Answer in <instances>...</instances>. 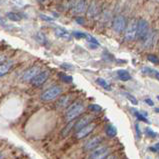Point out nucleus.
<instances>
[{
	"label": "nucleus",
	"instance_id": "aec40b11",
	"mask_svg": "<svg viewBox=\"0 0 159 159\" xmlns=\"http://www.w3.org/2000/svg\"><path fill=\"white\" fill-rule=\"evenodd\" d=\"M96 83H97L98 85H100L103 89H105V90H106V91H111V89H112V88H111V85L109 84L104 78H101V77H98V78L96 79Z\"/></svg>",
	"mask_w": 159,
	"mask_h": 159
},
{
	"label": "nucleus",
	"instance_id": "ddd939ff",
	"mask_svg": "<svg viewBox=\"0 0 159 159\" xmlns=\"http://www.w3.org/2000/svg\"><path fill=\"white\" fill-rule=\"evenodd\" d=\"M70 102H71V96L70 95H66V96H62L59 98L55 105H56L57 109H64V108L68 107Z\"/></svg>",
	"mask_w": 159,
	"mask_h": 159
},
{
	"label": "nucleus",
	"instance_id": "5701e85b",
	"mask_svg": "<svg viewBox=\"0 0 159 159\" xmlns=\"http://www.w3.org/2000/svg\"><path fill=\"white\" fill-rule=\"evenodd\" d=\"M59 78H60L61 81H63V82H65V83H71L72 81H73L72 76L67 75L65 73H60V74H59Z\"/></svg>",
	"mask_w": 159,
	"mask_h": 159
},
{
	"label": "nucleus",
	"instance_id": "1a4fd4ad",
	"mask_svg": "<svg viewBox=\"0 0 159 159\" xmlns=\"http://www.w3.org/2000/svg\"><path fill=\"white\" fill-rule=\"evenodd\" d=\"M40 71H41V68H40L39 66L29 67L28 69H26L23 72V73H22V77H21V78H22V80H23V81H30L34 76L37 75Z\"/></svg>",
	"mask_w": 159,
	"mask_h": 159
},
{
	"label": "nucleus",
	"instance_id": "f3484780",
	"mask_svg": "<svg viewBox=\"0 0 159 159\" xmlns=\"http://www.w3.org/2000/svg\"><path fill=\"white\" fill-rule=\"evenodd\" d=\"M117 76L121 81H124V82H126V81H129L131 79L130 73L125 69H119V70H118L117 71Z\"/></svg>",
	"mask_w": 159,
	"mask_h": 159
},
{
	"label": "nucleus",
	"instance_id": "bb28decb",
	"mask_svg": "<svg viewBox=\"0 0 159 159\" xmlns=\"http://www.w3.org/2000/svg\"><path fill=\"white\" fill-rule=\"evenodd\" d=\"M72 35L77 39H84L87 37V34L84 32H80V31H74V32L72 33Z\"/></svg>",
	"mask_w": 159,
	"mask_h": 159
},
{
	"label": "nucleus",
	"instance_id": "b1692460",
	"mask_svg": "<svg viewBox=\"0 0 159 159\" xmlns=\"http://www.w3.org/2000/svg\"><path fill=\"white\" fill-rule=\"evenodd\" d=\"M122 94L124 95V96L128 99V100H130V102L133 104V105H137L138 104V100L136 99L132 94H130V93H128V92H122Z\"/></svg>",
	"mask_w": 159,
	"mask_h": 159
},
{
	"label": "nucleus",
	"instance_id": "2f4dec72",
	"mask_svg": "<svg viewBox=\"0 0 159 159\" xmlns=\"http://www.w3.org/2000/svg\"><path fill=\"white\" fill-rule=\"evenodd\" d=\"M40 18H41L42 20H45V21H53V18L48 17V16L44 15V14H40Z\"/></svg>",
	"mask_w": 159,
	"mask_h": 159
},
{
	"label": "nucleus",
	"instance_id": "72a5a7b5",
	"mask_svg": "<svg viewBox=\"0 0 159 159\" xmlns=\"http://www.w3.org/2000/svg\"><path fill=\"white\" fill-rule=\"evenodd\" d=\"M144 102L146 103V104H148L149 106H154V102L151 100L150 98H146V99H145V100H144Z\"/></svg>",
	"mask_w": 159,
	"mask_h": 159
},
{
	"label": "nucleus",
	"instance_id": "39448f33",
	"mask_svg": "<svg viewBox=\"0 0 159 159\" xmlns=\"http://www.w3.org/2000/svg\"><path fill=\"white\" fill-rule=\"evenodd\" d=\"M49 75H50V72L49 71H40L37 75L34 76L33 78L30 80V82L33 86H35V87H39V86L43 85L46 82V80L49 78Z\"/></svg>",
	"mask_w": 159,
	"mask_h": 159
},
{
	"label": "nucleus",
	"instance_id": "58836bf2",
	"mask_svg": "<svg viewBox=\"0 0 159 159\" xmlns=\"http://www.w3.org/2000/svg\"><path fill=\"white\" fill-rule=\"evenodd\" d=\"M38 1H39V2H43V1H44V0H38Z\"/></svg>",
	"mask_w": 159,
	"mask_h": 159
},
{
	"label": "nucleus",
	"instance_id": "4be33fe9",
	"mask_svg": "<svg viewBox=\"0 0 159 159\" xmlns=\"http://www.w3.org/2000/svg\"><path fill=\"white\" fill-rule=\"evenodd\" d=\"M36 40H37L38 43L41 45H45L47 43L46 36L44 35L43 32H37V34H36Z\"/></svg>",
	"mask_w": 159,
	"mask_h": 159
},
{
	"label": "nucleus",
	"instance_id": "20e7f679",
	"mask_svg": "<svg viewBox=\"0 0 159 159\" xmlns=\"http://www.w3.org/2000/svg\"><path fill=\"white\" fill-rule=\"evenodd\" d=\"M136 27H137V20L136 19L130 20L129 23L126 24L124 29V38L126 41H133L136 38Z\"/></svg>",
	"mask_w": 159,
	"mask_h": 159
},
{
	"label": "nucleus",
	"instance_id": "c756f323",
	"mask_svg": "<svg viewBox=\"0 0 159 159\" xmlns=\"http://www.w3.org/2000/svg\"><path fill=\"white\" fill-rule=\"evenodd\" d=\"M86 39H87V41L89 43H92V44H95V45H100V44H99V42H98V40L96 38H94L93 36H91V35H87Z\"/></svg>",
	"mask_w": 159,
	"mask_h": 159
},
{
	"label": "nucleus",
	"instance_id": "393cba45",
	"mask_svg": "<svg viewBox=\"0 0 159 159\" xmlns=\"http://www.w3.org/2000/svg\"><path fill=\"white\" fill-rule=\"evenodd\" d=\"M6 16L10 20H12V21H20L21 20L20 15L17 14V13H14V12H9V13H7V14H6Z\"/></svg>",
	"mask_w": 159,
	"mask_h": 159
},
{
	"label": "nucleus",
	"instance_id": "c85d7f7f",
	"mask_svg": "<svg viewBox=\"0 0 159 159\" xmlns=\"http://www.w3.org/2000/svg\"><path fill=\"white\" fill-rule=\"evenodd\" d=\"M145 134H146L148 137H150V138H155L156 136H157V134L154 132L152 129H150V128H146V129H145Z\"/></svg>",
	"mask_w": 159,
	"mask_h": 159
},
{
	"label": "nucleus",
	"instance_id": "2eb2a0df",
	"mask_svg": "<svg viewBox=\"0 0 159 159\" xmlns=\"http://www.w3.org/2000/svg\"><path fill=\"white\" fill-rule=\"evenodd\" d=\"M12 67H13L12 61H5L0 63V77L6 75L12 69Z\"/></svg>",
	"mask_w": 159,
	"mask_h": 159
},
{
	"label": "nucleus",
	"instance_id": "7ed1b4c3",
	"mask_svg": "<svg viewBox=\"0 0 159 159\" xmlns=\"http://www.w3.org/2000/svg\"><path fill=\"white\" fill-rule=\"evenodd\" d=\"M62 93V88L60 86H52L49 89L45 90L43 93L40 95V99L42 101H51L59 97Z\"/></svg>",
	"mask_w": 159,
	"mask_h": 159
},
{
	"label": "nucleus",
	"instance_id": "7c9ffc66",
	"mask_svg": "<svg viewBox=\"0 0 159 159\" xmlns=\"http://www.w3.org/2000/svg\"><path fill=\"white\" fill-rule=\"evenodd\" d=\"M135 131H136V136H137V138L138 139H141L142 133H141V130H140V127H139V124L138 123L135 124Z\"/></svg>",
	"mask_w": 159,
	"mask_h": 159
},
{
	"label": "nucleus",
	"instance_id": "f03ea898",
	"mask_svg": "<svg viewBox=\"0 0 159 159\" xmlns=\"http://www.w3.org/2000/svg\"><path fill=\"white\" fill-rule=\"evenodd\" d=\"M149 33V24L147 20L140 18L137 21V27H136V37H137L140 41H144L146 39L147 35Z\"/></svg>",
	"mask_w": 159,
	"mask_h": 159
},
{
	"label": "nucleus",
	"instance_id": "f704fd0d",
	"mask_svg": "<svg viewBox=\"0 0 159 159\" xmlns=\"http://www.w3.org/2000/svg\"><path fill=\"white\" fill-rule=\"evenodd\" d=\"M76 22H77V23H79V24H84L85 20H84L83 17H77L76 18Z\"/></svg>",
	"mask_w": 159,
	"mask_h": 159
},
{
	"label": "nucleus",
	"instance_id": "412c9836",
	"mask_svg": "<svg viewBox=\"0 0 159 159\" xmlns=\"http://www.w3.org/2000/svg\"><path fill=\"white\" fill-rule=\"evenodd\" d=\"M133 112H134V115L137 117V119L138 120H140V121H143V122H146V123H150V121H149L147 118H146V116H147V114H146V112H143V113H140L139 111H137L136 109H134V108H132L131 109Z\"/></svg>",
	"mask_w": 159,
	"mask_h": 159
},
{
	"label": "nucleus",
	"instance_id": "c9c22d12",
	"mask_svg": "<svg viewBox=\"0 0 159 159\" xmlns=\"http://www.w3.org/2000/svg\"><path fill=\"white\" fill-rule=\"evenodd\" d=\"M61 67H62V68H64V69H73V67H72V66H69V64H62Z\"/></svg>",
	"mask_w": 159,
	"mask_h": 159
},
{
	"label": "nucleus",
	"instance_id": "9d476101",
	"mask_svg": "<svg viewBox=\"0 0 159 159\" xmlns=\"http://www.w3.org/2000/svg\"><path fill=\"white\" fill-rule=\"evenodd\" d=\"M95 127H96V124H94V123H89V124H87L86 126H84V127H82V128H80L79 130L76 131L75 137L77 139H82V138L86 137V136L89 135L90 133L92 132Z\"/></svg>",
	"mask_w": 159,
	"mask_h": 159
},
{
	"label": "nucleus",
	"instance_id": "a878e982",
	"mask_svg": "<svg viewBox=\"0 0 159 159\" xmlns=\"http://www.w3.org/2000/svg\"><path fill=\"white\" fill-rule=\"evenodd\" d=\"M88 109L91 112H95V113H97V112H100L102 110V108L100 105H98V104H90V105L88 106Z\"/></svg>",
	"mask_w": 159,
	"mask_h": 159
},
{
	"label": "nucleus",
	"instance_id": "dca6fc26",
	"mask_svg": "<svg viewBox=\"0 0 159 159\" xmlns=\"http://www.w3.org/2000/svg\"><path fill=\"white\" fill-rule=\"evenodd\" d=\"M74 123H75L74 119L68 121V124L61 131V136H62V137H67V136L70 134V132H71L72 129H73V127H74Z\"/></svg>",
	"mask_w": 159,
	"mask_h": 159
},
{
	"label": "nucleus",
	"instance_id": "6ab92c4d",
	"mask_svg": "<svg viewBox=\"0 0 159 159\" xmlns=\"http://www.w3.org/2000/svg\"><path fill=\"white\" fill-rule=\"evenodd\" d=\"M105 133L107 135V137L109 138H113L115 137L116 134H117V129L114 125L112 124H108L106 127H105Z\"/></svg>",
	"mask_w": 159,
	"mask_h": 159
},
{
	"label": "nucleus",
	"instance_id": "4c0bfd02",
	"mask_svg": "<svg viewBox=\"0 0 159 159\" xmlns=\"http://www.w3.org/2000/svg\"><path fill=\"white\" fill-rule=\"evenodd\" d=\"M0 158H3V155H2L1 153H0Z\"/></svg>",
	"mask_w": 159,
	"mask_h": 159
},
{
	"label": "nucleus",
	"instance_id": "f8f14e48",
	"mask_svg": "<svg viewBox=\"0 0 159 159\" xmlns=\"http://www.w3.org/2000/svg\"><path fill=\"white\" fill-rule=\"evenodd\" d=\"M94 119V117L92 115H86V116H83L81 117L79 120H77L75 123H74V127L73 128L77 131L79 130L80 128H82V127L86 126L87 124L91 123V121Z\"/></svg>",
	"mask_w": 159,
	"mask_h": 159
},
{
	"label": "nucleus",
	"instance_id": "0eeeda50",
	"mask_svg": "<svg viewBox=\"0 0 159 159\" xmlns=\"http://www.w3.org/2000/svg\"><path fill=\"white\" fill-rule=\"evenodd\" d=\"M109 154V149L106 146L103 147H96L93 149L92 153L89 155L90 159H103V158H107Z\"/></svg>",
	"mask_w": 159,
	"mask_h": 159
},
{
	"label": "nucleus",
	"instance_id": "cd10ccee",
	"mask_svg": "<svg viewBox=\"0 0 159 159\" xmlns=\"http://www.w3.org/2000/svg\"><path fill=\"white\" fill-rule=\"evenodd\" d=\"M147 59L148 61H150L153 64H158L159 63V60H158V57L156 55H153V54H149L147 55Z\"/></svg>",
	"mask_w": 159,
	"mask_h": 159
},
{
	"label": "nucleus",
	"instance_id": "423d86ee",
	"mask_svg": "<svg viewBox=\"0 0 159 159\" xmlns=\"http://www.w3.org/2000/svg\"><path fill=\"white\" fill-rule=\"evenodd\" d=\"M103 141V138L101 136H95V137L89 139L87 142L84 144L83 146V150L85 152H88V151H92L93 149H95L96 147H98Z\"/></svg>",
	"mask_w": 159,
	"mask_h": 159
},
{
	"label": "nucleus",
	"instance_id": "6e6552de",
	"mask_svg": "<svg viewBox=\"0 0 159 159\" xmlns=\"http://www.w3.org/2000/svg\"><path fill=\"white\" fill-rule=\"evenodd\" d=\"M113 30L115 31L116 33H121L123 32L125 27H126V19L124 16L119 15L114 18V21H113Z\"/></svg>",
	"mask_w": 159,
	"mask_h": 159
},
{
	"label": "nucleus",
	"instance_id": "473e14b6",
	"mask_svg": "<svg viewBox=\"0 0 159 159\" xmlns=\"http://www.w3.org/2000/svg\"><path fill=\"white\" fill-rule=\"evenodd\" d=\"M158 148H159V145H158V143H156L155 145H154V146L150 147V150H151L152 152L157 153V152H158Z\"/></svg>",
	"mask_w": 159,
	"mask_h": 159
},
{
	"label": "nucleus",
	"instance_id": "9b49d317",
	"mask_svg": "<svg viewBox=\"0 0 159 159\" xmlns=\"http://www.w3.org/2000/svg\"><path fill=\"white\" fill-rule=\"evenodd\" d=\"M87 9V0H76V2L72 9L74 14H82Z\"/></svg>",
	"mask_w": 159,
	"mask_h": 159
},
{
	"label": "nucleus",
	"instance_id": "4468645a",
	"mask_svg": "<svg viewBox=\"0 0 159 159\" xmlns=\"http://www.w3.org/2000/svg\"><path fill=\"white\" fill-rule=\"evenodd\" d=\"M54 32H55V35L57 37L61 39H64V40L71 39V34L68 32L66 29L62 28V27H57V28H55V30H54Z\"/></svg>",
	"mask_w": 159,
	"mask_h": 159
},
{
	"label": "nucleus",
	"instance_id": "e433bc0d",
	"mask_svg": "<svg viewBox=\"0 0 159 159\" xmlns=\"http://www.w3.org/2000/svg\"><path fill=\"white\" fill-rule=\"evenodd\" d=\"M155 112H156V113H158V112H159V110H158V108H155Z\"/></svg>",
	"mask_w": 159,
	"mask_h": 159
},
{
	"label": "nucleus",
	"instance_id": "a211bd4d",
	"mask_svg": "<svg viewBox=\"0 0 159 159\" xmlns=\"http://www.w3.org/2000/svg\"><path fill=\"white\" fill-rule=\"evenodd\" d=\"M142 72H143V74L148 75V76H150V77H154L155 79H158L159 78L158 71L152 69V68H150V67H143L142 68Z\"/></svg>",
	"mask_w": 159,
	"mask_h": 159
},
{
	"label": "nucleus",
	"instance_id": "f257e3e1",
	"mask_svg": "<svg viewBox=\"0 0 159 159\" xmlns=\"http://www.w3.org/2000/svg\"><path fill=\"white\" fill-rule=\"evenodd\" d=\"M83 111H84V104L82 101L77 100V101L73 102L66 112V115H65L66 121H70V120L75 119V118L78 117L81 113H83Z\"/></svg>",
	"mask_w": 159,
	"mask_h": 159
}]
</instances>
